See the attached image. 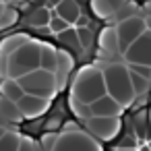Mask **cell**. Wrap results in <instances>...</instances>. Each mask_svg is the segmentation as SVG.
<instances>
[{
    "instance_id": "6da1fadb",
    "label": "cell",
    "mask_w": 151,
    "mask_h": 151,
    "mask_svg": "<svg viewBox=\"0 0 151 151\" xmlns=\"http://www.w3.org/2000/svg\"><path fill=\"white\" fill-rule=\"evenodd\" d=\"M104 77H106V89L112 97H116L122 106H128L134 101V87L130 81V68L128 64H118V62H110L101 66Z\"/></svg>"
},
{
    "instance_id": "7a4b0ae2",
    "label": "cell",
    "mask_w": 151,
    "mask_h": 151,
    "mask_svg": "<svg viewBox=\"0 0 151 151\" xmlns=\"http://www.w3.org/2000/svg\"><path fill=\"white\" fill-rule=\"evenodd\" d=\"M104 93H108L106 89V77L104 70L97 66H85L83 70H79L75 83H73V97H79L81 101H95L97 97H101Z\"/></svg>"
},
{
    "instance_id": "3957f363",
    "label": "cell",
    "mask_w": 151,
    "mask_h": 151,
    "mask_svg": "<svg viewBox=\"0 0 151 151\" xmlns=\"http://www.w3.org/2000/svg\"><path fill=\"white\" fill-rule=\"evenodd\" d=\"M40 66H42V44L37 42L29 40L13 54H9V77L13 79H19Z\"/></svg>"
},
{
    "instance_id": "277c9868",
    "label": "cell",
    "mask_w": 151,
    "mask_h": 151,
    "mask_svg": "<svg viewBox=\"0 0 151 151\" xmlns=\"http://www.w3.org/2000/svg\"><path fill=\"white\" fill-rule=\"evenodd\" d=\"M19 83L23 85L25 93H33V95H42V97H54L58 91V77L52 70L46 68H35L23 77H19Z\"/></svg>"
},
{
    "instance_id": "5b68a950",
    "label": "cell",
    "mask_w": 151,
    "mask_h": 151,
    "mask_svg": "<svg viewBox=\"0 0 151 151\" xmlns=\"http://www.w3.org/2000/svg\"><path fill=\"white\" fill-rule=\"evenodd\" d=\"M145 29H147L145 17L132 15V17L124 19V21H118V25H116V33H118V52L124 54V52L130 48V44H132Z\"/></svg>"
},
{
    "instance_id": "8992f818",
    "label": "cell",
    "mask_w": 151,
    "mask_h": 151,
    "mask_svg": "<svg viewBox=\"0 0 151 151\" xmlns=\"http://www.w3.org/2000/svg\"><path fill=\"white\" fill-rule=\"evenodd\" d=\"M52 151H99V149H97L95 141L85 137V132H81L77 128H73V130L64 128V132L58 134V141Z\"/></svg>"
},
{
    "instance_id": "52a82bcc",
    "label": "cell",
    "mask_w": 151,
    "mask_h": 151,
    "mask_svg": "<svg viewBox=\"0 0 151 151\" xmlns=\"http://www.w3.org/2000/svg\"><path fill=\"white\" fill-rule=\"evenodd\" d=\"M124 58L128 64L139 62V64H149L151 66V29H145L124 52Z\"/></svg>"
},
{
    "instance_id": "ba28073f",
    "label": "cell",
    "mask_w": 151,
    "mask_h": 151,
    "mask_svg": "<svg viewBox=\"0 0 151 151\" xmlns=\"http://www.w3.org/2000/svg\"><path fill=\"white\" fill-rule=\"evenodd\" d=\"M89 130L101 139V141H112L118 132H120V118L118 116H91L87 120Z\"/></svg>"
},
{
    "instance_id": "9c48e42d",
    "label": "cell",
    "mask_w": 151,
    "mask_h": 151,
    "mask_svg": "<svg viewBox=\"0 0 151 151\" xmlns=\"http://www.w3.org/2000/svg\"><path fill=\"white\" fill-rule=\"evenodd\" d=\"M50 101H52L50 97H42V95H33V93H25L17 104H19V108H21V112H23L25 118H40L42 114L48 112Z\"/></svg>"
},
{
    "instance_id": "30bf717a",
    "label": "cell",
    "mask_w": 151,
    "mask_h": 151,
    "mask_svg": "<svg viewBox=\"0 0 151 151\" xmlns=\"http://www.w3.org/2000/svg\"><path fill=\"white\" fill-rule=\"evenodd\" d=\"M122 104L112 97L110 93H104L101 97H97L95 101H91V110H93V116H120L122 114Z\"/></svg>"
},
{
    "instance_id": "8fae6325",
    "label": "cell",
    "mask_w": 151,
    "mask_h": 151,
    "mask_svg": "<svg viewBox=\"0 0 151 151\" xmlns=\"http://www.w3.org/2000/svg\"><path fill=\"white\" fill-rule=\"evenodd\" d=\"M114 52H118V33H116V29L108 27L99 33V52H97V56L99 58L101 56H112Z\"/></svg>"
},
{
    "instance_id": "7c38bea8",
    "label": "cell",
    "mask_w": 151,
    "mask_h": 151,
    "mask_svg": "<svg viewBox=\"0 0 151 151\" xmlns=\"http://www.w3.org/2000/svg\"><path fill=\"white\" fill-rule=\"evenodd\" d=\"M56 15H60L62 19H66L70 25H75L81 17V6L77 0H58L56 2Z\"/></svg>"
},
{
    "instance_id": "4fadbf2b",
    "label": "cell",
    "mask_w": 151,
    "mask_h": 151,
    "mask_svg": "<svg viewBox=\"0 0 151 151\" xmlns=\"http://www.w3.org/2000/svg\"><path fill=\"white\" fill-rule=\"evenodd\" d=\"M91 6H93V11H95V15H99V17H114L128 0H91Z\"/></svg>"
},
{
    "instance_id": "5bb4252c",
    "label": "cell",
    "mask_w": 151,
    "mask_h": 151,
    "mask_svg": "<svg viewBox=\"0 0 151 151\" xmlns=\"http://www.w3.org/2000/svg\"><path fill=\"white\" fill-rule=\"evenodd\" d=\"M0 114H2L9 122H21L25 118L23 112H21V108H19V104L15 99H9L2 93H0Z\"/></svg>"
},
{
    "instance_id": "9a60e30c",
    "label": "cell",
    "mask_w": 151,
    "mask_h": 151,
    "mask_svg": "<svg viewBox=\"0 0 151 151\" xmlns=\"http://www.w3.org/2000/svg\"><path fill=\"white\" fill-rule=\"evenodd\" d=\"M75 60L66 50H58V68H56V77H58V87H64V81L68 77V73L73 70Z\"/></svg>"
},
{
    "instance_id": "2e32d148",
    "label": "cell",
    "mask_w": 151,
    "mask_h": 151,
    "mask_svg": "<svg viewBox=\"0 0 151 151\" xmlns=\"http://www.w3.org/2000/svg\"><path fill=\"white\" fill-rule=\"evenodd\" d=\"M0 93H2V95H6L9 99L19 101V99L25 95V89H23V85L19 83V79L6 77V79H2V83H0Z\"/></svg>"
},
{
    "instance_id": "e0dca14e",
    "label": "cell",
    "mask_w": 151,
    "mask_h": 151,
    "mask_svg": "<svg viewBox=\"0 0 151 151\" xmlns=\"http://www.w3.org/2000/svg\"><path fill=\"white\" fill-rule=\"evenodd\" d=\"M52 15H54V11H50V9H46V6L35 9V11H31V13H29V17H27V25H29V27H33V29L48 27V25H50Z\"/></svg>"
},
{
    "instance_id": "ac0fdd59",
    "label": "cell",
    "mask_w": 151,
    "mask_h": 151,
    "mask_svg": "<svg viewBox=\"0 0 151 151\" xmlns=\"http://www.w3.org/2000/svg\"><path fill=\"white\" fill-rule=\"evenodd\" d=\"M42 68L56 73V68H58V50L56 48L42 44Z\"/></svg>"
},
{
    "instance_id": "d6986e66",
    "label": "cell",
    "mask_w": 151,
    "mask_h": 151,
    "mask_svg": "<svg viewBox=\"0 0 151 151\" xmlns=\"http://www.w3.org/2000/svg\"><path fill=\"white\" fill-rule=\"evenodd\" d=\"M25 42H29V37L25 33H13L9 37H4L0 42V52H6V54H13L17 48H21Z\"/></svg>"
},
{
    "instance_id": "ffe728a7",
    "label": "cell",
    "mask_w": 151,
    "mask_h": 151,
    "mask_svg": "<svg viewBox=\"0 0 151 151\" xmlns=\"http://www.w3.org/2000/svg\"><path fill=\"white\" fill-rule=\"evenodd\" d=\"M21 134L17 130H6L0 137V151H19L21 147Z\"/></svg>"
},
{
    "instance_id": "44dd1931",
    "label": "cell",
    "mask_w": 151,
    "mask_h": 151,
    "mask_svg": "<svg viewBox=\"0 0 151 151\" xmlns=\"http://www.w3.org/2000/svg\"><path fill=\"white\" fill-rule=\"evenodd\" d=\"M70 112H73L77 118H81V120H89V118L93 116L91 104H87V101H81L79 97H73V95H70Z\"/></svg>"
},
{
    "instance_id": "7402d4cb",
    "label": "cell",
    "mask_w": 151,
    "mask_h": 151,
    "mask_svg": "<svg viewBox=\"0 0 151 151\" xmlns=\"http://www.w3.org/2000/svg\"><path fill=\"white\" fill-rule=\"evenodd\" d=\"M17 21H19V11H17L15 6L6 4L4 11H2V15H0V29H9V27H13Z\"/></svg>"
},
{
    "instance_id": "603a6c76",
    "label": "cell",
    "mask_w": 151,
    "mask_h": 151,
    "mask_svg": "<svg viewBox=\"0 0 151 151\" xmlns=\"http://www.w3.org/2000/svg\"><path fill=\"white\" fill-rule=\"evenodd\" d=\"M58 40H60L64 46H68V48H79V46H81V40H79V29H73V27H68L66 31L58 33Z\"/></svg>"
},
{
    "instance_id": "cb8c5ba5",
    "label": "cell",
    "mask_w": 151,
    "mask_h": 151,
    "mask_svg": "<svg viewBox=\"0 0 151 151\" xmlns=\"http://www.w3.org/2000/svg\"><path fill=\"white\" fill-rule=\"evenodd\" d=\"M130 81H132V87H134L137 95H143V93L149 89V81H151V79H147V77H143V75L130 70Z\"/></svg>"
},
{
    "instance_id": "d4e9b609",
    "label": "cell",
    "mask_w": 151,
    "mask_h": 151,
    "mask_svg": "<svg viewBox=\"0 0 151 151\" xmlns=\"http://www.w3.org/2000/svg\"><path fill=\"white\" fill-rule=\"evenodd\" d=\"M68 27H70V23H68L66 19H62L60 15H56V11H54V15H52V19H50V31H52L54 35H58V33L66 31Z\"/></svg>"
},
{
    "instance_id": "484cf974",
    "label": "cell",
    "mask_w": 151,
    "mask_h": 151,
    "mask_svg": "<svg viewBox=\"0 0 151 151\" xmlns=\"http://www.w3.org/2000/svg\"><path fill=\"white\" fill-rule=\"evenodd\" d=\"M56 141H58V134L52 132V130H46V132L42 134V139H40V147H42L44 151H52L54 145H56Z\"/></svg>"
},
{
    "instance_id": "4316f807",
    "label": "cell",
    "mask_w": 151,
    "mask_h": 151,
    "mask_svg": "<svg viewBox=\"0 0 151 151\" xmlns=\"http://www.w3.org/2000/svg\"><path fill=\"white\" fill-rule=\"evenodd\" d=\"M128 68H130V70H134V73H139V75H143V77H147V79H151V66H149V64L132 62V64H128Z\"/></svg>"
},
{
    "instance_id": "83f0119b",
    "label": "cell",
    "mask_w": 151,
    "mask_h": 151,
    "mask_svg": "<svg viewBox=\"0 0 151 151\" xmlns=\"http://www.w3.org/2000/svg\"><path fill=\"white\" fill-rule=\"evenodd\" d=\"M6 77H9V54L0 52V79H6Z\"/></svg>"
},
{
    "instance_id": "f1b7e54d",
    "label": "cell",
    "mask_w": 151,
    "mask_h": 151,
    "mask_svg": "<svg viewBox=\"0 0 151 151\" xmlns=\"http://www.w3.org/2000/svg\"><path fill=\"white\" fill-rule=\"evenodd\" d=\"M60 124H62V118H60V116H52V118H48V122H46V130L56 132V130L60 128Z\"/></svg>"
},
{
    "instance_id": "f546056e",
    "label": "cell",
    "mask_w": 151,
    "mask_h": 151,
    "mask_svg": "<svg viewBox=\"0 0 151 151\" xmlns=\"http://www.w3.org/2000/svg\"><path fill=\"white\" fill-rule=\"evenodd\" d=\"M19 151H40V149H37V145H35L31 139L23 137V139H21V147H19Z\"/></svg>"
},
{
    "instance_id": "4dcf8cb0",
    "label": "cell",
    "mask_w": 151,
    "mask_h": 151,
    "mask_svg": "<svg viewBox=\"0 0 151 151\" xmlns=\"http://www.w3.org/2000/svg\"><path fill=\"white\" fill-rule=\"evenodd\" d=\"M116 147H134V149H137V139H134V137H122V139L116 143Z\"/></svg>"
},
{
    "instance_id": "1f68e13d",
    "label": "cell",
    "mask_w": 151,
    "mask_h": 151,
    "mask_svg": "<svg viewBox=\"0 0 151 151\" xmlns=\"http://www.w3.org/2000/svg\"><path fill=\"white\" fill-rule=\"evenodd\" d=\"M79 40H81V46H87L89 44V31L87 29H79Z\"/></svg>"
},
{
    "instance_id": "d6a6232c",
    "label": "cell",
    "mask_w": 151,
    "mask_h": 151,
    "mask_svg": "<svg viewBox=\"0 0 151 151\" xmlns=\"http://www.w3.org/2000/svg\"><path fill=\"white\" fill-rule=\"evenodd\" d=\"M114 151H137L134 147H114Z\"/></svg>"
},
{
    "instance_id": "836d02e7",
    "label": "cell",
    "mask_w": 151,
    "mask_h": 151,
    "mask_svg": "<svg viewBox=\"0 0 151 151\" xmlns=\"http://www.w3.org/2000/svg\"><path fill=\"white\" fill-rule=\"evenodd\" d=\"M145 25L147 29H151V15H145Z\"/></svg>"
},
{
    "instance_id": "e575fe53",
    "label": "cell",
    "mask_w": 151,
    "mask_h": 151,
    "mask_svg": "<svg viewBox=\"0 0 151 151\" xmlns=\"http://www.w3.org/2000/svg\"><path fill=\"white\" fill-rule=\"evenodd\" d=\"M4 6H6V2H2V0H0V15H2V11H4Z\"/></svg>"
},
{
    "instance_id": "d590c367",
    "label": "cell",
    "mask_w": 151,
    "mask_h": 151,
    "mask_svg": "<svg viewBox=\"0 0 151 151\" xmlns=\"http://www.w3.org/2000/svg\"><path fill=\"white\" fill-rule=\"evenodd\" d=\"M4 132H6V128H4V126H2V124H0V137H2V134H4Z\"/></svg>"
},
{
    "instance_id": "8d00e7d4",
    "label": "cell",
    "mask_w": 151,
    "mask_h": 151,
    "mask_svg": "<svg viewBox=\"0 0 151 151\" xmlns=\"http://www.w3.org/2000/svg\"><path fill=\"white\" fill-rule=\"evenodd\" d=\"M2 2H6V4H11V2H13V0H2Z\"/></svg>"
},
{
    "instance_id": "74e56055",
    "label": "cell",
    "mask_w": 151,
    "mask_h": 151,
    "mask_svg": "<svg viewBox=\"0 0 151 151\" xmlns=\"http://www.w3.org/2000/svg\"><path fill=\"white\" fill-rule=\"evenodd\" d=\"M13 2H25V0H13Z\"/></svg>"
}]
</instances>
